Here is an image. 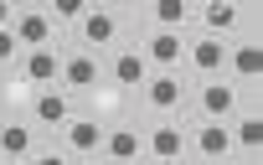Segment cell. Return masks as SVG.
<instances>
[{
    "label": "cell",
    "mask_w": 263,
    "mask_h": 165,
    "mask_svg": "<svg viewBox=\"0 0 263 165\" xmlns=\"http://www.w3.org/2000/svg\"><path fill=\"white\" fill-rule=\"evenodd\" d=\"M36 144H42V129H36L26 114H16V119L6 114V119H0V155H6L11 165H21Z\"/></svg>",
    "instance_id": "cell-16"
},
{
    "label": "cell",
    "mask_w": 263,
    "mask_h": 165,
    "mask_svg": "<svg viewBox=\"0 0 263 165\" xmlns=\"http://www.w3.org/2000/svg\"><path fill=\"white\" fill-rule=\"evenodd\" d=\"M124 165H150V160H145V155H140V160H124Z\"/></svg>",
    "instance_id": "cell-27"
},
{
    "label": "cell",
    "mask_w": 263,
    "mask_h": 165,
    "mask_svg": "<svg viewBox=\"0 0 263 165\" xmlns=\"http://www.w3.org/2000/svg\"><path fill=\"white\" fill-rule=\"evenodd\" d=\"M196 165H201V160H196Z\"/></svg>",
    "instance_id": "cell-30"
},
{
    "label": "cell",
    "mask_w": 263,
    "mask_h": 165,
    "mask_svg": "<svg viewBox=\"0 0 263 165\" xmlns=\"http://www.w3.org/2000/svg\"><path fill=\"white\" fill-rule=\"evenodd\" d=\"M21 165H72V155H67V150L52 139V144H36V150H31Z\"/></svg>",
    "instance_id": "cell-22"
},
{
    "label": "cell",
    "mask_w": 263,
    "mask_h": 165,
    "mask_svg": "<svg viewBox=\"0 0 263 165\" xmlns=\"http://www.w3.org/2000/svg\"><path fill=\"white\" fill-rule=\"evenodd\" d=\"M103 83V57L98 52H83V47H62V93H72V98H83L88 88H98Z\"/></svg>",
    "instance_id": "cell-9"
},
{
    "label": "cell",
    "mask_w": 263,
    "mask_h": 165,
    "mask_svg": "<svg viewBox=\"0 0 263 165\" xmlns=\"http://www.w3.org/2000/svg\"><path fill=\"white\" fill-rule=\"evenodd\" d=\"M145 78H150V67H145V57H140L135 42H119V47L103 57V83H114V88H124V93H140Z\"/></svg>",
    "instance_id": "cell-8"
},
{
    "label": "cell",
    "mask_w": 263,
    "mask_h": 165,
    "mask_svg": "<svg viewBox=\"0 0 263 165\" xmlns=\"http://www.w3.org/2000/svg\"><path fill=\"white\" fill-rule=\"evenodd\" d=\"M11 72H16V78H26L31 88H57V83H62V47H36V52H21Z\"/></svg>",
    "instance_id": "cell-14"
},
{
    "label": "cell",
    "mask_w": 263,
    "mask_h": 165,
    "mask_svg": "<svg viewBox=\"0 0 263 165\" xmlns=\"http://www.w3.org/2000/svg\"><path fill=\"white\" fill-rule=\"evenodd\" d=\"M11 31H16L21 52H36V47H62V36H57V21H52L42 6H16V16H11Z\"/></svg>",
    "instance_id": "cell-11"
},
{
    "label": "cell",
    "mask_w": 263,
    "mask_h": 165,
    "mask_svg": "<svg viewBox=\"0 0 263 165\" xmlns=\"http://www.w3.org/2000/svg\"><path fill=\"white\" fill-rule=\"evenodd\" d=\"M72 114H78V98H72V93H62V88H36V93H31V103H26V119H31L36 129H47V134H57Z\"/></svg>",
    "instance_id": "cell-12"
},
{
    "label": "cell",
    "mask_w": 263,
    "mask_h": 165,
    "mask_svg": "<svg viewBox=\"0 0 263 165\" xmlns=\"http://www.w3.org/2000/svg\"><path fill=\"white\" fill-rule=\"evenodd\" d=\"M242 21H248V11L237 6V0H206V6H191V26H196L201 36L232 42V36L242 31Z\"/></svg>",
    "instance_id": "cell-7"
},
{
    "label": "cell",
    "mask_w": 263,
    "mask_h": 165,
    "mask_svg": "<svg viewBox=\"0 0 263 165\" xmlns=\"http://www.w3.org/2000/svg\"><path fill=\"white\" fill-rule=\"evenodd\" d=\"M145 26H160V31H191V0H150Z\"/></svg>",
    "instance_id": "cell-20"
},
{
    "label": "cell",
    "mask_w": 263,
    "mask_h": 165,
    "mask_svg": "<svg viewBox=\"0 0 263 165\" xmlns=\"http://www.w3.org/2000/svg\"><path fill=\"white\" fill-rule=\"evenodd\" d=\"M119 36H124V16L119 11H108V6H88L83 11V21H78V42L72 47H83V52H114L119 47Z\"/></svg>",
    "instance_id": "cell-3"
},
{
    "label": "cell",
    "mask_w": 263,
    "mask_h": 165,
    "mask_svg": "<svg viewBox=\"0 0 263 165\" xmlns=\"http://www.w3.org/2000/svg\"><path fill=\"white\" fill-rule=\"evenodd\" d=\"M11 16H16V6H6V0H0V26H11Z\"/></svg>",
    "instance_id": "cell-25"
},
{
    "label": "cell",
    "mask_w": 263,
    "mask_h": 165,
    "mask_svg": "<svg viewBox=\"0 0 263 165\" xmlns=\"http://www.w3.org/2000/svg\"><path fill=\"white\" fill-rule=\"evenodd\" d=\"M129 98H135V93H124L114 83H98V88H88L78 98V114H88L98 124H119V119H129Z\"/></svg>",
    "instance_id": "cell-13"
},
{
    "label": "cell",
    "mask_w": 263,
    "mask_h": 165,
    "mask_svg": "<svg viewBox=\"0 0 263 165\" xmlns=\"http://www.w3.org/2000/svg\"><path fill=\"white\" fill-rule=\"evenodd\" d=\"M16 57H21L16 31H11V26H0V67H16Z\"/></svg>",
    "instance_id": "cell-24"
},
{
    "label": "cell",
    "mask_w": 263,
    "mask_h": 165,
    "mask_svg": "<svg viewBox=\"0 0 263 165\" xmlns=\"http://www.w3.org/2000/svg\"><path fill=\"white\" fill-rule=\"evenodd\" d=\"M186 103H191V119L196 124H232L248 108V88H237L232 78H201L186 93Z\"/></svg>",
    "instance_id": "cell-1"
},
{
    "label": "cell",
    "mask_w": 263,
    "mask_h": 165,
    "mask_svg": "<svg viewBox=\"0 0 263 165\" xmlns=\"http://www.w3.org/2000/svg\"><path fill=\"white\" fill-rule=\"evenodd\" d=\"M186 155H196L201 165H232V124H196L186 129Z\"/></svg>",
    "instance_id": "cell-10"
},
{
    "label": "cell",
    "mask_w": 263,
    "mask_h": 165,
    "mask_svg": "<svg viewBox=\"0 0 263 165\" xmlns=\"http://www.w3.org/2000/svg\"><path fill=\"white\" fill-rule=\"evenodd\" d=\"M103 129H108V124H98V119H88V114H72V119L57 129V144H62L72 160H83V155H98V150H103Z\"/></svg>",
    "instance_id": "cell-15"
},
{
    "label": "cell",
    "mask_w": 263,
    "mask_h": 165,
    "mask_svg": "<svg viewBox=\"0 0 263 165\" xmlns=\"http://www.w3.org/2000/svg\"><path fill=\"white\" fill-rule=\"evenodd\" d=\"M222 78H232L237 88H258L263 57H258V42H253V36H248V42H227V67H222Z\"/></svg>",
    "instance_id": "cell-19"
},
{
    "label": "cell",
    "mask_w": 263,
    "mask_h": 165,
    "mask_svg": "<svg viewBox=\"0 0 263 165\" xmlns=\"http://www.w3.org/2000/svg\"><path fill=\"white\" fill-rule=\"evenodd\" d=\"M0 119H6V108H0Z\"/></svg>",
    "instance_id": "cell-29"
},
{
    "label": "cell",
    "mask_w": 263,
    "mask_h": 165,
    "mask_svg": "<svg viewBox=\"0 0 263 165\" xmlns=\"http://www.w3.org/2000/svg\"><path fill=\"white\" fill-rule=\"evenodd\" d=\"M145 134V160L150 165H186V124L181 119H155Z\"/></svg>",
    "instance_id": "cell-6"
},
{
    "label": "cell",
    "mask_w": 263,
    "mask_h": 165,
    "mask_svg": "<svg viewBox=\"0 0 263 165\" xmlns=\"http://www.w3.org/2000/svg\"><path fill=\"white\" fill-rule=\"evenodd\" d=\"M31 93H36V88H31V83H26V78H16V72H11V78H6V98H11V103H16V108H21V114H26V103H31Z\"/></svg>",
    "instance_id": "cell-23"
},
{
    "label": "cell",
    "mask_w": 263,
    "mask_h": 165,
    "mask_svg": "<svg viewBox=\"0 0 263 165\" xmlns=\"http://www.w3.org/2000/svg\"><path fill=\"white\" fill-rule=\"evenodd\" d=\"M0 165H11V160H6V155H0Z\"/></svg>",
    "instance_id": "cell-28"
},
{
    "label": "cell",
    "mask_w": 263,
    "mask_h": 165,
    "mask_svg": "<svg viewBox=\"0 0 263 165\" xmlns=\"http://www.w3.org/2000/svg\"><path fill=\"white\" fill-rule=\"evenodd\" d=\"M227 67V42L222 36H201V31H186V57H181V72L186 78H222Z\"/></svg>",
    "instance_id": "cell-5"
},
{
    "label": "cell",
    "mask_w": 263,
    "mask_h": 165,
    "mask_svg": "<svg viewBox=\"0 0 263 165\" xmlns=\"http://www.w3.org/2000/svg\"><path fill=\"white\" fill-rule=\"evenodd\" d=\"M72 165H108L103 155H83V160H72Z\"/></svg>",
    "instance_id": "cell-26"
},
{
    "label": "cell",
    "mask_w": 263,
    "mask_h": 165,
    "mask_svg": "<svg viewBox=\"0 0 263 165\" xmlns=\"http://www.w3.org/2000/svg\"><path fill=\"white\" fill-rule=\"evenodd\" d=\"M42 11H47V16L57 21V26H78L88 6H83V0H52V6H42Z\"/></svg>",
    "instance_id": "cell-21"
},
{
    "label": "cell",
    "mask_w": 263,
    "mask_h": 165,
    "mask_svg": "<svg viewBox=\"0 0 263 165\" xmlns=\"http://www.w3.org/2000/svg\"><path fill=\"white\" fill-rule=\"evenodd\" d=\"M145 67L150 72H181V57H186V31H160V26H145V36L135 42Z\"/></svg>",
    "instance_id": "cell-4"
},
{
    "label": "cell",
    "mask_w": 263,
    "mask_h": 165,
    "mask_svg": "<svg viewBox=\"0 0 263 165\" xmlns=\"http://www.w3.org/2000/svg\"><path fill=\"white\" fill-rule=\"evenodd\" d=\"M186 93H191V78L186 72H150L145 88H140V103L150 119H176L186 108Z\"/></svg>",
    "instance_id": "cell-2"
},
{
    "label": "cell",
    "mask_w": 263,
    "mask_h": 165,
    "mask_svg": "<svg viewBox=\"0 0 263 165\" xmlns=\"http://www.w3.org/2000/svg\"><path fill=\"white\" fill-rule=\"evenodd\" d=\"M258 144H263V119H258V103H253V88H248V108L232 119V155L242 165H258Z\"/></svg>",
    "instance_id": "cell-17"
},
{
    "label": "cell",
    "mask_w": 263,
    "mask_h": 165,
    "mask_svg": "<svg viewBox=\"0 0 263 165\" xmlns=\"http://www.w3.org/2000/svg\"><path fill=\"white\" fill-rule=\"evenodd\" d=\"M108 165H124V160H140L145 155V134H140V124H129V119H119V124H108L103 129V150H98Z\"/></svg>",
    "instance_id": "cell-18"
}]
</instances>
